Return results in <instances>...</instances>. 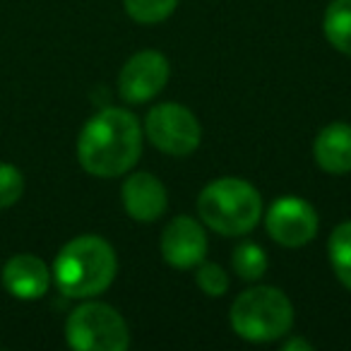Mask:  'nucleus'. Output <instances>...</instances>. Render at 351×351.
<instances>
[{
	"label": "nucleus",
	"mask_w": 351,
	"mask_h": 351,
	"mask_svg": "<svg viewBox=\"0 0 351 351\" xmlns=\"http://www.w3.org/2000/svg\"><path fill=\"white\" fill-rule=\"evenodd\" d=\"M142 156V125L130 111L108 106L84 123L77 137V159L97 178H116Z\"/></svg>",
	"instance_id": "f257e3e1"
},
{
	"label": "nucleus",
	"mask_w": 351,
	"mask_h": 351,
	"mask_svg": "<svg viewBox=\"0 0 351 351\" xmlns=\"http://www.w3.org/2000/svg\"><path fill=\"white\" fill-rule=\"evenodd\" d=\"M116 250L101 236L84 234L68 241L53 263L56 287L68 298H94L113 284Z\"/></svg>",
	"instance_id": "f03ea898"
},
{
	"label": "nucleus",
	"mask_w": 351,
	"mask_h": 351,
	"mask_svg": "<svg viewBox=\"0 0 351 351\" xmlns=\"http://www.w3.org/2000/svg\"><path fill=\"white\" fill-rule=\"evenodd\" d=\"M197 215L221 236H245L263 219V195L245 178L224 176L207 183L197 197Z\"/></svg>",
	"instance_id": "7ed1b4c3"
},
{
	"label": "nucleus",
	"mask_w": 351,
	"mask_h": 351,
	"mask_svg": "<svg viewBox=\"0 0 351 351\" xmlns=\"http://www.w3.org/2000/svg\"><path fill=\"white\" fill-rule=\"evenodd\" d=\"M229 320L241 339L267 344L291 332L293 303L277 287H253L236 296Z\"/></svg>",
	"instance_id": "20e7f679"
},
{
	"label": "nucleus",
	"mask_w": 351,
	"mask_h": 351,
	"mask_svg": "<svg viewBox=\"0 0 351 351\" xmlns=\"http://www.w3.org/2000/svg\"><path fill=\"white\" fill-rule=\"evenodd\" d=\"M65 339L77 351H125L130 346V330L113 306L87 301L68 315Z\"/></svg>",
	"instance_id": "39448f33"
},
{
	"label": "nucleus",
	"mask_w": 351,
	"mask_h": 351,
	"mask_svg": "<svg viewBox=\"0 0 351 351\" xmlns=\"http://www.w3.org/2000/svg\"><path fill=\"white\" fill-rule=\"evenodd\" d=\"M145 135L159 152L181 159L200 147L202 128L191 108L164 101L149 108L145 118Z\"/></svg>",
	"instance_id": "423d86ee"
},
{
	"label": "nucleus",
	"mask_w": 351,
	"mask_h": 351,
	"mask_svg": "<svg viewBox=\"0 0 351 351\" xmlns=\"http://www.w3.org/2000/svg\"><path fill=\"white\" fill-rule=\"evenodd\" d=\"M265 226L272 241L284 248H301L317 234V212L308 200L284 195L265 215Z\"/></svg>",
	"instance_id": "0eeeda50"
},
{
	"label": "nucleus",
	"mask_w": 351,
	"mask_h": 351,
	"mask_svg": "<svg viewBox=\"0 0 351 351\" xmlns=\"http://www.w3.org/2000/svg\"><path fill=\"white\" fill-rule=\"evenodd\" d=\"M169 60L161 51H140L123 65L118 75V92L128 104H147L159 97L169 82Z\"/></svg>",
	"instance_id": "6e6552de"
},
{
	"label": "nucleus",
	"mask_w": 351,
	"mask_h": 351,
	"mask_svg": "<svg viewBox=\"0 0 351 351\" xmlns=\"http://www.w3.org/2000/svg\"><path fill=\"white\" fill-rule=\"evenodd\" d=\"M159 248L171 267L195 269L207 255V234L200 221L193 217H173L161 231Z\"/></svg>",
	"instance_id": "1a4fd4ad"
},
{
	"label": "nucleus",
	"mask_w": 351,
	"mask_h": 351,
	"mask_svg": "<svg viewBox=\"0 0 351 351\" xmlns=\"http://www.w3.org/2000/svg\"><path fill=\"white\" fill-rule=\"evenodd\" d=\"M121 200L128 217L142 224L156 221L169 207V193L166 186L149 171H137L128 176L121 188Z\"/></svg>",
	"instance_id": "9d476101"
},
{
	"label": "nucleus",
	"mask_w": 351,
	"mask_h": 351,
	"mask_svg": "<svg viewBox=\"0 0 351 351\" xmlns=\"http://www.w3.org/2000/svg\"><path fill=\"white\" fill-rule=\"evenodd\" d=\"M3 284L15 298L34 301L41 298L51 287V272L46 263L36 255H15L3 267Z\"/></svg>",
	"instance_id": "9b49d317"
},
{
	"label": "nucleus",
	"mask_w": 351,
	"mask_h": 351,
	"mask_svg": "<svg viewBox=\"0 0 351 351\" xmlns=\"http://www.w3.org/2000/svg\"><path fill=\"white\" fill-rule=\"evenodd\" d=\"M315 164L325 173L346 176L351 173V125L344 121H335L317 132L313 142Z\"/></svg>",
	"instance_id": "f8f14e48"
},
{
	"label": "nucleus",
	"mask_w": 351,
	"mask_h": 351,
	"mask_svg": "<svg viewBox=\"0 0 351 351\" xmlns=\"http://www.w3.org/2000/svg\"><path fill=\"white\" fill-rule=\"evenodd\" d=\"M322 32L332 49L351 56V0H332L325 10Z\"/></svg>",
	"instance_id": "ddd939ff"
},
{
	"label": "nucleus",
	"mask_w": 351,
	"mask_h": 351,
	"mask_svg": "<svg viewBox=\"0 0 351 351\" xmlns=\"http://www.w3.org/2000/svg\"><path fill=\"white\" fill-rule=\"evenodd\" d=\"M327 255H330V265L339 284L351 291V219L341 221L330 234Z\"/></svg>",
	"instance_id": "4468645a"
},
{
	"label": "nucleus",
	"mask_w": 351,
	"mask_h": 351,
	"mask_svg": "<svg viewBox=\"0 0 351 351\" xmlns=\"http://www.w3.org/2000/svg\"><path fill=\"white\" fill-rule=\"evenodd\" d=\"M231 265H234V272L239 274L245 282H258L260 277H265L267 272V253L260 248L258 243H241L239 248L234 250V258H231Z\"/></svg>",
	"instance_id": "2eb2a0df"
},
{
	"label": "nucleus",
	"mask_w": 351,
	"mask_h": 351,
	"mask_svg": "<svg viewBox=\"0 0 351 351\" xmlns=\"http://www.w3.org/2000/svg\"><path fill=\"white\" fill-rule=\"evenodd\" d=\"M125 12L137 25H159L178 8V0H123Z\"/></svg>",
	"instance_id": "dca6fc26"
},
{
	"label": "nucleus",
	"mask_w": 351,
	"mask_h": 351,
	"mask_svg": "<svg viewBox=\"0 0 351 351\" xmlns=\"http://www.w3.org/2000/svg\"><path fill=\"white\" fill-rule=\"evenodd\" d=\"M195 284L210 298H219L229 291V274L217 263H205V260H202L195 267Z\"/></svg>",
	"instance_id": "f3484780"
},
{
	"label": "nucleus",
	"mask_w": 351,
	"mask_h": 351,
	"mask_svg": "<svg viewBox=\"0 0 351 351\" xmlns=\"http://www.w3.org/2000/svg\"><path fill=\"white\" fill-rule=\"evenodd\" d=\"M25 191V178L12 164H0V210L15 205Z\"/></svg>",
	"instance_id": "a211bd4d"
},
{
	"label": "nucleus",
	"mask_w": 351,
	"mask_h": 351,
	"mask_svg": "<svg viewBox=\"0 0 351 351\" xmlns=\"http://www.w3.org/2000/svg\"><path fill=\"white\" fill-rule=\"evenodd\" d=\"M282 349L284 351H313V344L303 339V337H291V339L284 341Z\"/></svg>",
	"instance_id": "6ab92c4d"
}]
</instances>
